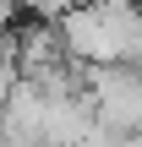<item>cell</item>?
Instances as JSON below:
<instances>
[{
  "mask_svg": "<svg viewBox=\"0 0 142 147\" xmlns=\"http://www.w3.org/2000/svg\"><path fill=\"white\" fill-rule=\"evenodd\" d=\"M16 5H27V11H33V16H44V22H60L77 0H16Z\"/></svg>",
  "mask_w": 142,
  "mask_h": 147,
  "instance_id": "3",
  "label": "cell"
},
{
  "mask_svg": "<svg viewBox=\"0 0 142 147\" xmlns=\"http://www.w3.org/2000/svg\"><path fill=\"white\" fill-rule=\"evenodd\" d=\"M60 49L66 60L99 71V65H126L142 55V0H77L60 22Z\"/></svg>",
  "mask_w": 142,
  "mask_h": 147,
  "instance_id": "2",
  "label": "cell"
},
{
  "mask_svg": "<svg viewBox=\"0 0 142 147\" xmlns=\"http://www.w3.org/2000/svg\"><path fill=\"white\" fill-rule=\"evenodd\" d=\"M11 11H16V0H0V27L11 22Z\"/></svg>",
  "mask_w": 142,
  "mask_h": 147,
  "instance_id": "4",
  "label": "cell"
},
{
  "mask_svg": "<svg viewBox=\"0 0 142 147\" xmlns=\"http://www.w3.org/2000/svg\"><path fill=\"white\" fill-rule=\"evenodd\" d=\"M88 131L93 104L66 76H22L0 98V147H77Z\"/></svg>",
  "mask_w": 142,
  "mask_h": 147,
  "instance_id": "1",
  "label": "cell"
}]
</instances>
